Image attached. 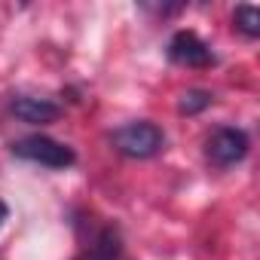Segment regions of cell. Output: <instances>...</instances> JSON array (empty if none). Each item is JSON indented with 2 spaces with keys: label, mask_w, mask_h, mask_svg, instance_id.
<instances>
[{
  "label": "cell",
  "mask_w": 260,
  "mask_h": 260,
  "mask_svg": "<svg viewBox=\"0 0 260 260\" xmlns=\"http://www.w3.org/2000/svg\"><path fill=\"white\" fill-rule=\"evenodd\" d=\"M110 144L116 153H122L128 159H153L166 147V132L150 119H138V122H125V125L113 128Z\"/></svg>",
  "instance_id": "obj_1"
},
{
  "label": "cell",
  "mask_w": 260,
  "mask_h": 260,
  "mask_svg": "<svg viewBox=\"0 0 260 260\" xmlns=\"http://www.w3.org/2000/svg\"><path fill=\"white\" fill-rule=\"evenodd\" d=\"M10 153L16 159L37 162V166H46V169H71L77 162L74 147H68V144H61L49 135H25V138L10 144Z\"/></svg>",
  "instance_id": "obj_2"
},
{
  "label": "cell",
  "mask_w": 260,
  "mask_h": 260,
  "mask_svg": "<svg viewBox=\"0 0 260 260\" xmlns=\"http://www.w3.org/2000/svg\"><path fill=\"white\" fill-rule=\"evenodd\" d=\"M248 150H251V138L245 128H236V125H217L205 141V156L217 169H230V166L242 162L248 156Z\"/></svg>",
  "instance_id": "obj_3"
},
{
  "label": "cell",
  "mask_w": 260,
  "mask_h": 260,
  "mask_svg": "<svg viewBox=\"0 0 260 260\" xmlns=\"http://www.w3.org/2000/svg\"><path fill=\"white\" fill-rule=\"evenodd\" d=\"M166 55L172 64H181V68H211L217 64V55L211 52V46L196 34V31H175L169 46H166Z\"/></svg>",
  "instance_id": "obj_4"
},
{
  "label": "cell",
  "mask_w": 260,
  "mask_h": 260,
  "mask_svg": "<svg viewBox=\"0 0 260 260\" xmlns=\"http://www.w3.org/2000/svg\"><path fill=\"white\" fill-rule=\"evenodd\" d=\"M10 113L19 119V122H28V125H46V122H55L61 116V107L49 98H37V95H16L10 101Z\"/></svg>",
  "instance_id": "obj_5"
},
{
  "label": "cell",
  "mask_w": 260,
  "mask_h": 260,
  "mask_svg": "<svg viewBox=\"0 0 260 260\" xmlns=\"http://www.w3.org/2000/svg\"><path fill=\"white\" fill-rule=\"evenodd\" d=\"M119 245H122V239H119V230L110 223V226H104V230L95 236L92 254H95L98 260H116V257H119Z\"/></svg>",
  "instance_id": "obj_6"
},
{
  "label": "cell",
  "mask_w": 260,
  "mask_h": 260,
  "mask_svg": "<svg viewBox=\"0 0 260 260\" xmlns=\"http://www.w3.org/2000/svg\"><path fill=\"white\" fill-rule=\"evenodd\" d=\"M211 104H214V95H211L208 89H187V92L178 98V110H181L184 116H196V113L208 110Z\"/></svg>",
  "instance_id": "obj_7"
},
{
  "label": "cell",
  "mask_w": 260,
  "mask_h": 260,
  "mask_svg": "<svg viewBox=\"0 0 260 260\" xmlns=\"http://www.w3.org/2000/svg\"><path fill=\"white\" fill-rule=\"evenodd\" d=\"M233 25L245 34V37H260V10L251 7V4H239L236 13H233Z\"/></svg>",
  "instance_id": "obj_8"
},
{
  "label": "cell",
  "mask_w": 260,
  "mask_h": 260,
  "mask_svg": "<svg viewBox=\"0 0 260 260\" xmlns=\"http://www.w3.org/2000/svg\"><path fill=\"white\" fill-rule=\"evenodd\" d=\"M7 217H10V205H7L4 199H0V226L7 223Z\"/></svg>",
  "instance_id": "obj_9"
},
{
  "label": "cell",
  "mask_w": 260,
  "mask_h": 260,
  "mask_svg": "<svg viewBox=\"0 0 260 260\" xmlns=\"http://www.w3.org/2000/svg\"><path fill=\"white\" fill-rule=\"evenodd\" d=\"M74 260H98V257H95V254H92V251H86V254H77V257H74Z\"/></svg>",
  "instance_id": "obj_10"
}]
</instances>
